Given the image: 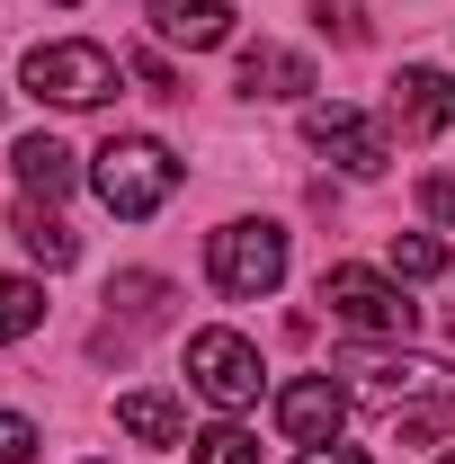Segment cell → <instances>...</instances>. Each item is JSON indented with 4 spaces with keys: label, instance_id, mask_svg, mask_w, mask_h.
<instances>
[{
    "label": "cell",
    "instance_id": "1",
    "mask_svg": "<svg viewBox=\"0 0 455 464\" xmlns=\"http://www.w3.org/2000/svg\"><path fill=\"white\" fill-rule=\"evenodd\" d=\"M90 188H99L108 215L143 224V215H161V206L179 197V152L152 143V134H108V143L90 152Z\"/></svg>",
    "mask_w": 455,
    "mask_h": 464
},
{
    "label": "cell",
    "instance_id": "2",
    "mask_svg": "<svg viewBox=\"0 0 455 464\" xmlns=\"http://www.w3.org/2000/svg\"><path fill=\"white\" fill-rule=\"evenodd\" d=\"M18 81H27L36 99H54V108H99V99H116L125 63H116L108 45H81V36H63V45H27Z\"/></svg>",
    "mask_w": 455,
    "mask_h": 464
},
{
    "label": "cell",
    "instance_id": "3",
    "mask_svg": "<svg viewBox=\"0 0 455 464\" xmlns=\"http://www.w3.org/2000/svg\"><path fill=\"white\" fill-rule=\"evenodd\" d=\"M322 304L357 340H411V322H420V304L402 295V277H375V268H322Z\"/></svg>",
    "mask_w": 455,
    "mask_h": 464
},
{
    "label": "cell",
    "instance_id": "4",
    "mask_svg": "<svg viewBox=\"0 0 455 464\" xmlns=\"http://www.w3.org/2000/svg\"><path fill=\"white\" fill-rule=\"evenodd\" d=\"M206 277L224 295H277L286 286V232L277 224H215L206 232Z\"/></svg>",
    "mask_w": 455,
    "mask_h": 464
},
{
    "label": "cell",
    "instance_id": "5",
    "mask_svg": "<svg viewBox=\"0 0 455 464\" xmlns=\"http://www.w3.org/2000/svg\"><path fill=\"white\" fill-rule=\"evenodd\" d=\"M304 143H313L322 161H340L348 179H375L393 161V125L366 116V108H340V99H313V108H304Z\"/></svg>",
    "mask_w": 455,
    "mask_h": 464
},
{
    "label": "cell",
    "instance_id": "6",
    "mask_svg": "<svg viewBox=\"0 0 455 464\" xmlns=\"http://www.w3.org/2000/svg\"><path fill=\"white\" fill-rule=\"evenodd\" d=\"M188 384L215 411H250L259 384H268V366H259V348L241 340V331H197V340H188Z\"/></svg>",
    "mask_w": 455,
    "mask_h": 464
},
{
    "label": "cell",
    "instance_id": "7",
    "mask_svg": "<svg viewBox=\"0 0 455 464\" xmlns=\"http://www.w3.org/2000/svg\"><path fill=\"white\" fill-rule=\"evenodd\" d=\"M348 375H357V393L375 411H411V402H455V366H438V357H375V348H357L348 357Z\"/></svg>",
    "mask_w": 455,
    "mask_h": 464
},
{
    "label": "cell",
    "instance_id": "8",
    "mask_svg": "<svg viewBox=\"0 0 455 464\" xmlns=\"http://www.w3.org/2000/svg\"><path fill=\"white\" fill-rule=\"evenodd\" d=\"M393 125L411 134V143L447 134V125H455V72H438V63H402V72H393Z\"/></svg>",
    "mask_w": 455,
    "mask_h": 464
},
{
    "label": "cell",
    "instance_id": "9",
    "mask_svg": "<svg viewBox=\"0 0 455 464\" xmlns=\"http://www.w3.org/2000/svg\"><path fill=\"white\" fill-rule=\"evenodd\" d=\"M340 420H348V393L331 384V375H295L277 393V429L295 438V447H340Z\"/></svg>",
    "mask_w": 455,
    "mask_h": 464
},
{
    "label": "cell",
    "instance_id": "10",
    "mask_svg": "<svg viewBox=\"0 0 455 464\" xmlns=\"http://www.w3.org/2000/svg\"><path fill=\"white\" fill-rule=\"evenodd\" d=\"M143 18H152L161 45H188V54L232 36V0H143Z\"/></svg>",
    "mask_w": 455,
    "mask_h": 464
},
{
    "label": "cell",
    "instance_id": "11",
    "mask_svg": "<svg viewBox=\"0 0 455 464\" xmlns=\"http://www.w3.org/2000/svg\"><path fill=\"white\" fill-rule=\"evenodd\" d=\"M304 90H313V54H295V45L241 54V99H304Z\"/></svg>",
    "mask_w": 455,
    "mask_h": 464
},
{
    "label": "cell",
    "instance_id": "12",
    "mask_svg": "<svg viewBox=\"0 0 455 464\" xmlns=\"http://www.w3.org/2000/svg\"><path fill=\"white\" fill-rule=\"evenodd\" d=\"M116 429L143 438V447H188V411H179L170 393H125V402H116Z\"/></svg>",
    "mask_w": 455,
    "mask_h": 464
},
{
    "label": "cell",
    "instance_id": "13",
    "mask_svg": "<svg viewBox=\"0 0 455 464\" xmlns=\"http://www.w3.org/2000/svg\"><path fill=\"white\" fill-rule=\"evenodd\" d=\"M9 161H18V188H27V197H45V206H54L63 188H72V179H81V161H72V152H63L54 134H27V143H18V152H9Z\"/></svg>",
    "mask_w": 455,
    "mask_h": 464
},
{
    "label": "cell",
    "instance_id": "14",
    "mask_svg": "<svg viewBox=\"0 0 455 464\" xmlns=\"http://www.w3.org/2000/svg\"><path fill=\"white\" fill-rule=\"evenodd\" d=\"M18 241H27V259H36L45 277H54V268H72V259H81V241H72V232H63L54 215H45V197H27V206H18Z\"/></svg>",
    "mask_w": 455,
    "mask_h": 464
},
{
    "label": "cell",
    "instance_id": "15",
    "mask_svg": "<svg viewBox=\"0 0 455 464\" xmlns=\"http://www.w3.org/2000/svg\"><path fill=\"white\" fill-rule=\"evenodd\" d=\"M384 259H393V277H402V286H438V277L455 268L438 232H393V250H384Z\"/></svg>",
    "mask_w": 455,
    "mask_h": 464
},
{
    "label": "cell",
    "instance_id": "16",
    "mask_svg": "<svg viewBox=\"0 0 455 464\" xmlns=\"http://www.w3.org/2000/svg\"><path fill=\"white\" fill-rule=\"evenodd\" d=\"M36 322H45V286H36V277H0V348L27 340Z\"/></svg>",
    "mask_w": 455,
    "mask_h": 464
},
{
    "label": "cell",
    "instance_id": "17",
    "mask_svg": "<svg viewBox=\"0 0 455 464\" xmlns=\"http://www.w3.org/2000/svg\"><path fill=\"white\" fill-rule=\"evenodd\" d=\"M188 447H197L188 464H259V438H250L241 420H215V429H197Z\"/></svg>",
    "mask_w": 455,
    "mask_h": 464
},
{
    "label": "cell",
    "instance_id": "18",
    "mask_svg": "<svg viewBox=\"0 0 455 464\" xmlns=\"http://www.w3.org/2000/svg\"><path fill=\"white\" fill-rule=\"evenodd\" d=\"M45 456V438H36V420H18V411H0V464H27Z\"/></svg>",
    "mask_w": 455,
    "mask_h": 464
},
{
    "label": "cell",
    "instance_id": "19",
    "mask_svg": "<svg viewBox=\"0 0 455 464\" xmlns=\"http://www.w3.org/2000/svg\"><path fill=\"white\" fill-rule=\"evenodd\" d=\"M313 18H322V36H340V45H366V18H357L348 0H322Z\"/></svg>",
    "mask_w": 455,
    "mask_h": 464
},
{
    "label": "cell",
    "instance_id": "20",
    "mask_svg": "<svg viewBox=\"0 0 455 464\" xmlns=\"http://www.w3.org/2000/svg\"><path fill=\"white\" fill-rule=\"evenodd\" d=\"M134 81H143L152 99H188V90H179V72H170L161 54H134Z\"/></svg>",
    "mask_w": 455,
    "mask_h": 464
},
{
    "label": "cell",
    "instance_id": "21",
    "mask_svg": "<svg viewBox=\"0 0 455 464\" xmlns=\"http://www.w3.org/2000/svg\"><path fill=\"white\" fill-rule=\"evenodd\" d=\"M420 206H429V224H455V179H420Z\"/></svg>",
    "mask_w": 455,
    "mask_h": 464
},
{
    "label": "cell",
    "instance_id": "22",
    "mask_svg": "<svg viewBox=\"0 0 455 464\" xmlns=\"http://www.w3.org/2000/svg\"><path fill=\"white\" fill-rule=\"evenodd\" d=\"M295 464H366V456H357V447H304Z\"/></svg>",
    "mask_w": 455,
    "mask_h": 464
},
{
    "label": "cell",
    "instance_id": "23",
    "mask_svg": "<svg viewBox=\"0 0 455 464\" xmlns=\"http://www.w3.org/2000/svg\"><path fill=\"white\" fill-rule=\"evenodd\" d=\"M438 464H455V447H447V456H438Z\"/></svg>",
    "mask_w": 455,
    "mask_h": 464
},
{
    "label": "cell",
    "instance_id": "24",
    "mask_svg": "<svg viewBox=\"0 0 455 464\" xmlns=\"http://www.w3.org/2000/svg\"><path fill=\"white\" fill-rule=\"evenodd\" d=\"M54 9H72V0H54Z\"/></svg>",
    "mask_w": 455,
    "mask_h": 464
}]
</instances>
